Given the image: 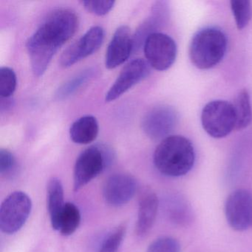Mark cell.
<instances>
[{"mask_svg":"<svg viewBox=\"0 0 252 252\" xmlns=\"http://www.w3.org/2000/svg\"><path fill=\"white\" fill-rule=\"evenodd\" d=\"M78 27L79 19L71 10L59 8L48 14L26 43L35 76L45 73L56 53L73 37Z\"/></svg>","mask_w":252,"mask_h":252,"instance_id":"1","label":"cell"},{"mask_svg":"<svg viewBox=\"0 0 252 252\" xmlns=\"http://www.w3.org/2000/svg\"><path fill=\"white\" fill-rule=\"evenodd\" d=\"M153 161L163 175L184 176L192 169L195 161L192 143L181 135H169L156 147Z\"/></svg>","mask_w":252,"mask_h":252,"instance_id":"2","label":"cell"},{"mask_svg":"<svg viewBox=\"0 0 252 252\" xmlns=\"http://www.w3.org/2000/svg\"><path fill=\"white\" fill-rule=\"evenodd\" d=\"M227 39L225 33L217 28H206L194 34L189 46V58L200 70L218 65L225 56Z\"/></svg>","mask_w":252,"mask_h":252,"instance_id":"3","label":"cell"},{"mask_svg":"<svg viewBox=\"0 0 252 252\" xmlns=\"http://www.w3.org/2000/svg\"><path fill=\"white\" fill-rule=\"evenodd\" d=\"M201 123L203 129L212 138L226 137L236 127L234 104L222 100L208 103L202 111Z\"/></svg>","mask_w":252,"mask_h":252,"instance_id":"4","label":"cell"},{"mask_svg":"<svg viewBox=\"0 0 252 252\" xmlns=\"http://www.w3.org/2000/svg\"><path fill=\"white\" fill-rule=\"evenodd\" d=\"M110 160V153L102 146L84 150L76 160L73 173L75 191H78L103 172Z\"/></svg>","mask_w":252,"mask_h":252,"instance_id":"5","label":"cell"},{"mask_svg":"<svg viewBox=\"0 0 252 252\" xmlns=\"http://www.w3.org/2000/svg\"><path fill=\"white\" fill-rule=\"evenodd\" d=\"M32 202L23 191H14L2 202L0 207V229L12 234L21 229L30 216Z\"/></svg>","mask_w":252,"mask_h":252,"instance_id":"6","label":"cell"},{"mask_svg":"<svg viewBox=\"0 0 252 252\" xmlns=\"http://www.w3.org/2000/svg\"><path fill=\"white\" fill-rule=\"evenodd\" d=\"M143 47L147 63L155 70H168L176 60V43L165 33H152L146 39Z\"/></svg>","mask_w":252,"mask_h":252,"instance_id":"7","label":"cell"},{"mask_svg":"<svg viewBox=\"0 0 252 252\" xmlns=\"http://www.w3.org/2000/svg\"><path fill=\"white\" fill-rule=\"evenodd\" d=\"M227 222L235 231H243L252 227V194L249 190H234L225 204Z\"/></svg>","mask_w":252,"mask_h":252,"instance_id":"8","label":"cell"},{"mask_svg":"<svg viewBox=\"0 0 252 252\" xmlns=\"http://www.w3.org/2000/svg\"><path fill=\"white\" fill-rule=\"evenodd\" d=\"M178 113L170 106L160 105L153 107L142 119L143 131L155 140H163L169 136L178 124Z\"/></svg>","mask_w":252,"mask_h":252,"instance_id":"9","label":"cell"},{"mask_svg":"<svg viewBox=\"0 0 252 252\" xmlns=\"http://www.w3.org/2000/svg\"><path fill=\"white\" fill-rule=\"evenodd\" d=\"M104 30L100 26L90 29L79 40L67 48L60 59V64L64 68L71 67L78 62L96 52L102 45Z\"/></svg>","mask_w":252,"mask_h":252,"instance_id":"10","label":"cell"},{"mask_svg":"<svg viewBox=\"0 0 252 252\" xmlns=\"http://www.w3.org/2000/svg\"><path fill=\"white\" fill-rule=\"evenodd\" d=\"M150 66L143 59H136L125 66L108 92L106 94L107 102H111L122 96L129 89L147 77Z\"/></svg>","mask_w":252,"mask_h":252,"instance_id":"11","label":"cell"},{"mask_svg":"<svg viewBox=\"0 0 252 252\" xmlns=\"http://www.w3.org/2000/svg\"><path fill=\"white\" fill-rule=\"evenodd\" d=\"M137 188L138 184L133 177L127 174H114L106 180L103 195L110 206L119 207L134 197Z\"/></svg>","mask_w":252,"mask_h":252,"instance_id":"12","label":"cell"},{"mask_svg":"<svg viewBox=\"0 0 252 252\" xmlns=\"http://www.w3.org/2000/svg\"><path fill=\"white\" fill-rule=\"evenodd\" d=\"M135 50L134 35L128 26H120L115 32L107 47L105 66L114 69L125 63Z\"/></svg>","mask_w":252,"mask_h":252,"instance_id":"13","label":"cell"},{"mask_svg":"<svg viewBox=\"0 0 252 252\" xmlns=\"http://www.w3.org/2000/svg\"><path fill=\"white\" fill-rule=\"evenodd\" d=\"M158 198L156 193L147 189L141 193L139 198L136 233L140 237L147 235L153 228L157 216Z\"/></svg>","mask_w":252,"mask_h":252,"instance_id":"14","label":"cell"},{"mask_svg":"<svg viewBox=\"0 0 252 252\" xmlns=\"http://www.w3.org/2000/svg\"><path fill=\"white\" fill-rule=\"evenodd\" d=\"M168 11L164 2H158L153 6L150 17L141 25L134 35L135 50L139 49L144 45L146 39L152 33H157L158 29L161 27L167 19Z\"/></svg>","mask_w":252,"mask_h":252,"instance_id":"15","label":"cell"},{"mask_svg":"<svg viewBox=\"0 0 252 252\" xmlns=\"http://www.w3.org/2000/svg\"><path fill=\"white\" fill-rule=\"evenodd\" d=\"M98 129V123L94 116H82L70 126V138L76 144H91L96 139Z\"/></svg>","mask_w":252,"mask_h":252,"instance_id":"16","label":"cell"},{"mask_svg":"<svg viewBox=\"0 0 252 252\" xmlns=\"http://www.w3.org/2000/svg\"><path fill=\"white\" fill-rule=\"evenodd\" d=\"M64 205L63 184L58 178H52L48 185V209L51 225L55 230L58 228L60 215Z\"/></svg>","mask_w":252,"mask_h":252,"instance_id":"17","label":"cell"},{"mask_svg":"<svg viewBox=\"0 0 252 252\" xmlns=\"http://www.w3.org/2000/svg\"><path fill=\"white\" fill-rule=\"evenodd\" d=\"M80 222L81 214L79 208L73 203L67 202L60 215L57 231L64 236L71 235L76 231Z\"/></svg>","mask_w":252,"mask_h":252,"instance_id":"18","label":"cell"},{"mask_svg":"<svg viewBox=\"0 0 252 252\" xmlns=\"http://www.w3.org/2000/svg\"><path fill=\"white\" fill-rule=\"evenodd\" d=\"M234 107L237 117L235 129L241 130L250 125L252 119L250 96L246 89L240 91L236 98Z\"/></svg>","mask_w":252,"mask_h":252,"instance_id":"19","label":"cell"},{"mask_svg":"<svg viewBox=\"0 0 252 252\" xmlns=\"http://www.w3.org/2000/svg\"><path fill=\"white\" fill-rule=\"evenodd\" d=\"M95 72H96L95 69L88 68L81 72L79 74L76 75L72 79H69L57 90L55 95L56 98L58 100H63L68 98L75 94L81 87L83 86L88 80L92 79Z\"/></svg>","mask_w":252,"mask_h":252,"instance_id":"20","label":"cell"},{"mask_svg":"<svg viewBox=\"0 0 252 252\" xmlns=\"http://www.w3.org/2000/svg\"><path fill=\"white\" fill-rule=\"evenodd\" d=\"M230 4L237 29H245L252 18L250 2L248 0H232Z\"/></svg>","mask_w":252,"mask_h":252,"instance_id":"21","label":"cell"},{"mask_svg":"<svg viewBox=\"0 0 252 252\" xmlns=\"http://www.w3.org/2000/svg\"><path fill=\"white\" fill-rule=\"evenodd\" d=\"M17 76L8 67L0 68V95L2 98H11L17 88Z\"/></svg>","mask_w":252,"mask_h":252,"instance_id":"22","label":"cell"},{"mask_svg":"<svg viewBox=\"0 0 252 252\" xmlns=\"http://www.w3.org/2000/svg\"><path fill=\"white\" fill-rule=\"evenodd\" d=\"M125 233L126 227L119 225L104 239L98 252H117L125 238Z\"/></svg>","mask_w":252,"mask_h":252,"instance_id":"23","label":"cell"},{"mask_svg":"<svg viewBox=\"0 0 252 252\" xmlns=\"http://www.w3.org/2000/svg\"><path fill=\"white\" fill-rule=\"evenodd\" d=\"M147 252H181V246L173 237H162L153 242Z\"/></svg>","mask_w":252,"mask_h":252,"instance_id":"24","label":"cell"},{"mask_svg":"<svg viewBox=\"0 0 252 252\" xmlns=\"http://www.w3.org/2000/svg\"><path fill=\"white\" fill-rule=\"evenodd\" d=\"M82 4L88 12L97 16H104L113 9L115 1H82Z\"/></svg>","mask_w":252,"mask_h":252,"instance_id":"25","label":"cell"},{"mask_svg":"<svg viewBox=\"0 0 252 252\" xmlns=\"http://www.w3.org/2000/svg\"><path fill=\"white\" fill-rule=\"evenodd\" d=\"M17 166V161L14 155L8 150H0V174L9 175L14 172Z\"/></svg>","mask_w":252,"mask_h":252,"instance_id":"26","label":"cell"},{"mask_svg":"<svg viewBox=\"0 0 252 252\" xmlns=\"http://www.w3.org/2000/svg\"><path fill=\"white\" fill-rule=\"evenodd\" d=\"M2 102H1V111H7V110H9L11 107L13 106V101L12 98H2Z\"/></svg>","mask_w":252,"mask_h":252,"instance_id":"27","label":"cell"}]
</instances>
